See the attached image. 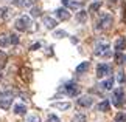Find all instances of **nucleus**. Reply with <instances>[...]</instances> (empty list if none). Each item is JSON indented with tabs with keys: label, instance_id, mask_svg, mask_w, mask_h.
I'll list each match as a JSON object with an SVG mask.
<instances>
[{
	"label": "nucleus",
	"instance_id": "obj_34",
	"mask_svg": "<svg viewBox=\"0 0 126 122\" xmlns=\"http://www.w3.org/2000/svg\"><path fill=\"white\" fill-rule=\"evenodd\" d=\"M70 40H72V43H78V39L76 37H70Z\"/></svg>",
	"mask_w": 126,
	"mask_h": 122
},
{
	"label": "nucleus",
	"instance_id": "obj_31",
	"mask_svg": "<svg viewBox=\"0 0 126 122\" xmlns=\"http://www.w3.org/2000/svg\"><path fill=\"white\" fill-rule=\"evenodd\" d=\"M47 122H61V121H59V118H58V116L50 114V116H48V119H47Z\"/></svg>",
	"mask_w": 126,
	"mask_h": 122
},
{
	"label": "nucleus",
	"instance_id": "obj_3",
	"mask_svg": "<svg viewBox=\"0 0 126 122\" xmlns=\"http://www.w3.org/2000/svg\"><path fill=\"white\" fill-rule=\"evenodd\" d=\"M30 25H31V19L28 17V16H22L20 19H17L16 20V30L17 31H27L28 28H30Z\"/></svg>",
	"mask_w": 126,
	"mask_h": 122
},
{
	"label": "nucleus",
	"instance_id": "obj_28",
	"mask_svg": "<svg viewBox=\"0 0 126 122\" xmlns=\"http://www.w3.org/2000/svg\"><path fill=\"white\" fill-rule=\"evenodd\" d=\"M27 122H41V118L37 114H30L27 118Z\"/></svg>",
	"mask_w": 126,
	"mask_h": 122
},
{
	"label": "nucleus",
	"instance_id": "obj_19",
	"mask_svg": "<svg viewBox=\"0 0 126 122\" xmlns=\"http://www.w3.org/2000/svg\"><path fill=\"white\" fill-rule=\"evenodd\" d=\"M8 45H9V36H8V34H5V33H2V34H0V46L6 48Z\"/></svg>",
	"mask_w": 126,
	"mask_h": 122
},
{
	"label": "nucleus",
	"instance_id": "obj_15",
	"mask_svg": "<svg viewBox=\"0 0 126 122\" xmlns=\"http://www.w3.org/2000/svg\"><path fill=\"white\" fill-rule=\"evenodd\" d=\"M115 50H117L118 53L126 50V40H125V37H118L117 40H115Z\"/></svg>",
	"mask_w": 126,
	"mask_h": 122
},
{
	"label": "nucleus",
	"instance_id": "obj_23",
	"mask_svg": "<svg viewBox=\"0 0 126 122\" xmlns=\"http://www.w3.org/2000/svg\"><path fill=\"white\" fill-rule=\"evenodd\" d=\"M100 8H101V2H95V3H92L90 6H89V11L90 12H96Z\"/></svg>",
	"mask_w": 126,
	"mask_h": 122
},
{
	"label": "nucleus",
	"instance_id": "obj_5",
	"mask_svg": "<svg viewBox=\"0 0 126 122\" xmlns=\"http://www.w3.org/2000/svg\"><path fill=\"white\" fill-rule=\"evenodd\" d=\"M110 25H112V16L108 12H103L100 16V20H98V30H104V28H109Z\"/></svg>",
	"mask_w": 126,
	"mask_h": 122
},
{
	"label": "nucleus",
	"instance_id": "obj_36",
	"mask_svg": "<svg viewBox=\"0 0 126 122\" xmlns=\"http://www.w3.org/2000/svg\"><path fill=\"white\" fill-rule=\"evenodd\" d=\"M125 62H126V56H125Z\"/></svg>",
	"mask_w": 126,
	"mask_h": 122
},
{
	"label": "nucleus",
	"instance_id": "obj_12",
	"mask_svg": "<svg viewBox=\"0 0 126 122\" xmlns=\"http://www.w3.org/2000/svg\"><path fill=\"white\" fill-rule=\"evenodd\" d=\"M14 16V11L11 8H2L0 9V17L3 19V20H8V19H11Z\"/></svg>",
	"mask_w": 126,
	"mask_h": 122
},
{
	"label": "nucleus",
	"instance_id": "obj_6",
	"mask_svg": "<svg viewBox=\"0 0 126 122\" xmlns=\"http://www.w3.org/2000/svg\"><path fill=\"white\" fill-rule=\"evenodd\" d=\"M110 73V67L108 63H100L98 67H96V77H104L108 76Z\"/></svg>",
	"mask_w": 126,
	"mask_h": 122
},
{
	"label": "nucleus",
	"instance_id": "obj_8",
	"mask_svg": "<svg viewBox=\"0 0 126 122\" xmlns=\"http://www.w3.org/2000/svg\"><path fill=\"white\" fill-rule=\"evenodd\" d=\"M55 12H56V17L59 19V20H69L70 19V12H69L67 8H58Z\"/></svg>",
	"mask_w": 126,
	"mask_h": 122
},
{
	"label": "nucleus",
	"instance_id": "obj_14",
	"mask_svg": "<svg viewBox=\"0 0 126 122\" xmlns=\"http://www.w3.org/2000/svg\"><path fill=\"white\" fill-rule=\"evenodd\" d=\"M20 77H22L25 82H30V80H31V70H30L28 67H23L22 70H20Z\"/></svg>",
	"mask_w": 126,
	"mask_h": 122
},
{
	"label": "nucleus",
	"instance_id": "obj_16",
	"mask_svg": "<svg viewBox=\"0 0 126 122\" xmlns=\"http://www.w3.org/2000/svg\"><path fill=\"white\" fill-rule=\"evenodd\" d=\"M96 108H98V111H103V113H106V111L110 110V102H109L108 99H106V100H101Z\"/></svg>",
	"mask_w": 126,
	"mask_h": 122
},
{
	"label": "nucleus",
	"instance_id": "obj_4",
	"mask_svg": "<svg viewBox=\"0 0 126 122\" xmlns=\"http://www.w3.org/2000/svg\"><path fill=\"white\" fill-rule=\"evenodd\" d=\"M13 104V93L6 91L3 94H0V108L2 110H8Z\"/></svg>",
	"mask_w": 126,
	"mask_h": 122
},
{
	"label": "nucleus",
	"instance_id": "obj_11",
	"mask_svg": "<svg viewBox=\"0 0 126 122\" xmlns=\"http://www.w3.org/2000/svg\"><path fill=\"white\" fill-rule=\"evenodd\" d=\"M42 22H44V25H45V28H48V30H55L56 25H58V22L55 20V19H53V17H48V16L44 17Z\"/></svg>",
	"mask_w": 126,
	"mask_h": 122
},
{
	"label": "nucleus",
	"instance_id": "obj_18",
	"mask_svg": "<svg viewBox=\"0 0 126 122\" xmlns=\"http://www.w3.org/2000/svg\"><path fill=\"white\" fill-rule=\"evenodd\" d=\"M14 113H16V114H25V113H27V105H25V104H17V105H14Z\"/></svg>",
	"mask_w": 126,
	"mask_h": 122
},
{
	"label": "nucleus",
	"instance_id": "obj_17",
	"mask_svg": "<svg viewBox=\"0 0 126 122\" xmlns=\"http://www.w3.org/2000/svg\"><path fill=\"white\" fill-rule=\"evenodd\" d=\"M89 67H90L89 62H81L79 65L76 67V73H78V74H83V73H86L87 70H89Z\"/></svg>",
	"mask_w": 126,
	"mask_h": 122
},
{
	"label": "nucleus",
	"instance_id": "obj_2",
	"mask_svg": "<svg viewBox=\"0 0 126 122\" xmlns=\"http://www.w3.org/2000/svg\"><path fill=\"white\" fill-rule=\"evenodd\" d=\"M79 90H81V88L75 84V82H69V84H65L64 87H62V91H64L67 96H70V97L78 96V94H79Z\"/></svg>",
	"mask_w": 126,
	"mask_h": 122
},
{
	"label": "nucleus",
	"instance_id": "obj_27",
	"mask_svg": "<svg viewBox=\"0 0 126 122\" xmlns=\"http://www.w3.org/2000/svg\"><path fill=\"white\" fill-rule=\"evenodd\" d=\"M9 43H13V45H17L19 43V36L17 34H9Z\"/></svg>",
	"mask_w": 126,
	"mask_h": 122
},
{
	"label": "nucleus",
	"instance_id": "obj_25",
	"mask_svg": "<svg viewBox=\"0 0 126 122\" xmlns=\"http://www.w3.org/2000/svg\"><path fill=\"white\" fill-rule=\"evenodd\" d=\"M115 122H126V113H123V111L117 113V116H115Z\"/></svg>",
	"mask_w": 126,
	"mask_h": 122
},
{
	"label": "nucleus",
	"instance_id": "obj_7",
	"mask_svg": "<svg viewBox=\"0 0 126 122\" xmlns=\"http://www.w3.org/2000/svg\"><path fill=\"white\" fill-rule=\"evenodd\" d=\"M123 88H117L114 91V97H112V104L114 105H117V107H120L122 105V102H123Z\"/></svg>",
	"mask_w": 126,
	"mask_h": 122
},
{
	"label": "nucleus",
	"instance_id": "obj_21",
	"mask_svg": "<svg viewBox=\"0 0 126 122\" xmlns=\"http://www.w3.org/2000/svg\"><path fill=\"white\" fill-rule=\"evenodd\" d=\"M112 85H114V79H110V77H109V79H106L103 84H101V88H103V90H110V88H112Z\"/></svg>",
	"mask_w": 126,
	"mask_h": 122
},
{
	"label": "nucleus",
	"instance_id": "obj_32",
	"mask_svg": "<svg viewBox=\"0 0 126 122\" xmlns=\"http://www.w3.org/2000/svg\"><path fill=\"white\" fill-rule=\"evenodd\" d=\"M115 59H117V63H123V62H125V57H123V56H120V54L115 56Z\"/></svg>",
	"mask_w": 126,
	"mask_h": 122
},
{
	"label": "nucleus",
	"instance_id": "obj_22",
	"mask_svg": "<svg viewBox=\"0 0 126 122\" xmlns=\"http://www.w3.org/2000/svg\"><path fill=\"white\" fill-rule=\"evenodd\" d=\"M72 122H86V114H83V113L75 114L73 119H72Z\"/></svg>",
	"mask_w": 126,
	"mask_h": 122
},
{
	"label": "nucleus",
	"instance_id": "obj_9",
	"mask_svg": "<svg viewBox=\"0 0 126 122\" xmlns=\"http://www.w3.org/2000/svg\"><path fill=\"white\" fill-rule=\"evenodd\" d=\"M62 5H64L65 8H69V9H73V11L81 8V3L76 2V0H62Z\"/></svg>",
	"mask_w": 126,
	"mask_h": 122
},
{
	"label": "nucleus",
	"instance_id": "obj_33",
	"mask_svg": "<svg viewBox=\"0 0 126 122\" xmlns=\"http://www.w3.org/2000/svg\"><path fill=\"white\" fill-rule=\"evenodd\" d=\"M41 48V43L37 42V43H34V45H31V51H36V50H39Z\"/></svg>",
	"mask_w": 126,
	"mask_h": 122
},
{
	"label": "nucleus",
	"instance_id": "obj_35",
	"mask_svg": "<svg viewBox=\"0 0 126 122\" xmlns=\"http://www.w3.org/2000/svg\"><path fill=\"white\" fill-rule=\"evenodd\" d=\"M0 80H2V73H0Z\"/></svg>",
	"mask_w": 126,
	"mask_h": 122
},
{
	"label": "nucleus",
	"instance_id": "obj_30",
	"mask_svg": "<svg viewBox=\"0 0 126 122\" xmlns=\"http://www.w3.org/2000/svg\"><path fill=\"white\" fill-rule=\"evenodd\" d=\"M41 14H42V11H41V8H31V16L33 17H39L41 16Z\"/></svg>",
	"mask_w": 126,
	"mask_h": 122
},
{
	"label": "nucleus",
	"instance_id": "obj_13",
	"mask_svg": "<svg viewBox=\"0 0 126 122\" xmlns=\"http://www.w3.org/2000/svg\"><path fill=\"white\" fill-rule=\"evenodd\" d=\"M51 107H53V108L61 110V111H65V110H69L72 105H70V102H53Z\"/></svg>",
	"mask_w": 126,
	"mask_h": 122
},
{
	"label": "nucleus",
	"instance_id": "obj_26",
	"mask_svg": "<svg viewBox=\"0 0 126 122\" xmlns=\"http://www.w3.org/2000/svg\"><path fill=\"white\" fill-rule=\"evenodd\" d=\"M76 19H78V22H86L87 12H86V11H79L78 14H76Z\"/></svg>",
	"mask_w": 126,
	"mask_h": 122
},
{
	"label": "nucleus",
	"instance_id": "obj_29",
	"mask_svg": "<svg viewBox=\"0 0 126 122\" xmlns=\"http://www.w3.org/2000/svg\"><path fill=\"white\" fill-rule=\"evenodd\" d=\"M125 80H126L125 73H123V71H118V73H117V82H118V84H123Z\"/></svg>",
	"mask_w": 126,
	"mask_h": 122
},
{
	"label": "nucleus",
	"instance_id": "obj_1",
	"mask_svg": "<svg viewBox=\"0 0 126 122\" xmlns=\"http://www.w3.org/2000/svg\"><path fill=\"white\" fill-rule=\"evenodd\" d=\"M94 54H95V56H106V57H109V56H110L109 45H108L106 42H98V43L95 45Z\"/></svg>",
	"mask_w": 126,
	"mask_h": 122
},
{
	"label": "nucleus",
	"instance_id": "obj_24",
	"mask_svg": "<svg viewBox=\"0 0 126 122\" xmlns=\"http://www.w3.org/2000/svg\"><path fill=\"white\" fill-rule=\"evenodd\" d=\"M53 37H56V39H62V37H67V33L64 30H58L53 33Z\"/></svg>",
	"mask_w": 126,
	"mask_h": 122
},
{
	"label": "nucleus",
	"instance_id": "obj_20",
	"mask_svg": "<svg viewBox=\"0 0 126 122\" xmlns=\"http://www.w3.org/2000/svg\"><path fill=\"white\" fill-rule=\"evenodd\" d=\"M13 3L16 6H31L33 0H13Z\"/></svg>",
	"mask_w": 126,
	"mask_h": 122
},
{
	"label": "nucleus",
	"instance_id": "obj_10",
	"mask_svg": "<svg viewBox=\"0 0 126 122\" xmlns=\"http://www.w3.org/2000/svg\"><path fill=\"white\" fill-rule=\"evenodd\" d=\"M94 104V97L92 96H81L78 99V105L79 107H90Z\"/></svg>",
	"mask_w": 126,
	"mask_h": 122
}]
</instances>
